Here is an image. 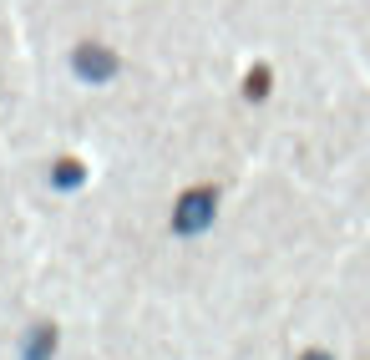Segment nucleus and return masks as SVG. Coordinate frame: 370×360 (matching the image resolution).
Listing matches in <instances>:
<instances>
[{
	"mask_svg": "<svg viewBox=\"0 0 370 360\" xmlns=\"http://www.w3.org/2000/svg\"><path fill=\"white\" fill-rule=\"evenodd\" d=\"M51 355H56V325H36L31 335H25L21 360H51Z\"/></svg>",
	"mask_w": 370,
	"mask_h": 360,
	"instance_id": "nucleus-3",
	"label": "nucleus"
},
{
	"mask_svg": "<svg viewBox=\"0 0 370 360\" xmlns=\"http://www.w3.org/2000/svg\"><path fill=\"white\" fill-rule=\"evenodd\" d=\"M71 71L82 76V82H112V71H117V56H112L107 46H76Z\"/></svg>",
	"mask_w": 370,
	"mask_h": 360,
	"instance_id": "nucleus-1",
	"label": "nucleus"
},
{
	"mask_svg": "<svg viewBox=\"0 0 370 360\" xmlns=\"http://www.w3.org/2000/svg\"><path fill=\"white\" fill-rule=\"evenodd\" d=\"M51 183H56L61 193H71V188H82L86 183V168L76 158H66V163H56V173H51Z\"/></svg>",
	"mask_w": 370,
	"mask_h": 360,
	"instance_id": "nucleus-4",
	"label": "nucleus"
},
{
	"mask_svg": "<svg viewBox=\"0 0 370 360\" xmlns=\"http://www.w3.org/2000/svg\"><path fill=\"white\" fill-rule=\"evenodd\" d=\"M208 213H213V193H188V198L177 203L173 228H177V234H198V228L208 224Z\"/></svg>",
	"mask_w": 370,
	"mask_h": 360,
	"instance_id": "nucleus-2",
	"label": "nucleus"
}]
</instances>
